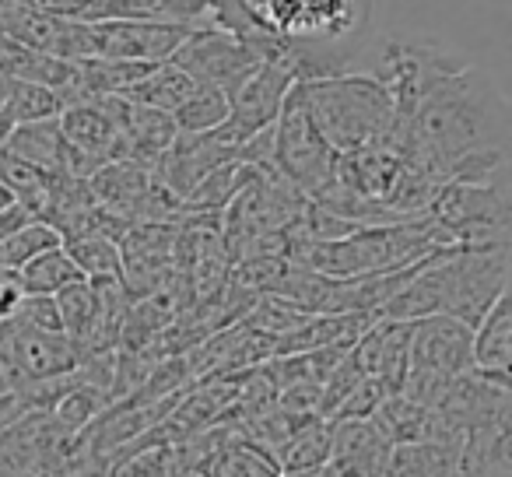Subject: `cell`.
<instances>
[{
    "label": "cell",
    "mask_w": 512,
    "mask_h": 477,
    "mask_svg": "<svg viewBox=\"0 0 512 477\" xmlns=\"http://www.w3.org/2000/svg\"><path fill=\"white\" fill-rule=\"evenodd\" d=\"M509 102L488 71L467 64L446 78L407 120L404 155L425 162L442 183L470 155L509 151Z\"/></svg>",
    "instance_id": "1"
},
{
    "label": "cell",
    "mask_w": 512,
    "mask_h": 477,
    "mask_svg": "<svg viewBox=\"0 0 512 477\" xmlns=\"http://www.w3.org/2000/svg\"><path fill=\"white\" fill-rule=\"evenodd\" d=\"M502 292H509V246H442L376 316H453L474 330Z\"/></svg>",
    "instance_id": "2"
},
{
    "label": "cell",
    "mask_w": 512,
    "mask_h": 477,
    "mask_svg": "<svg viewBox=\"0 0 512 477\" xmlns=\"http://www.w3.org/2000/svg\"><path fill=\"white\" fill-rule=\"evenodd\" d=\"M260 29L285 39L295 81L341 74L369 32V0H249Z\"/></svg>",
    "instance_id": "3"
},
{
    "label": "cell",
    "mask_w": 512,
    "mask_h": 477,
    "mask_svg": "<svg viewBox=\"0 0 512 477\" xmlns=\"http://www.w3.org/2000/svg\"><path fill=\"white\" fill-rule=\"evenodd\" d=\"M442 246H446L442 235L425 218H407L386 225H358L355 232L323 243H302L292 235L288 260L323 278H365V274L404 271Z\"/></svg>",
    "instance_id": "4"
},
{
    "label": "cell",
    "mask_w": 512,
    "mask_h": 477,
    "mask_svg": "<svg viewBox=\"0 0 512 477\" xmlns=\"http://www.w3.org/2000/svg\"><path fill=\"white\" fill-rule=\"evenodd\" d=\"M295 95L337 155H348L379 137L404 141V130L397 127V113H393V99L376 74L341 71L330 78L295 81Z\"/></svg>",
    "instance_id": "5"
},
{
    "label": "cell",
    "mask_w": 512,
    "mask_h": 477,
    "mask_svg": "<svg viewBox=\"0 0 512 477\" xmlns=\"http://www.w3.org/2000/svg\"><path fill=\"white\" fill-rule=\"evenodd\" d=\"M446 246H509V172L477 183H446L421 214Z\"/></svg>",
    "instance_id": "6"
},
{
    "label": "cell",
    "mask_w": 512,
    "mask_h": 477,
    "mask_svg": "<svg viewBox=\"0 0 512 477\" xmlns=\"http://www.w3.org/2000/svg\"><path fill=\"white\" fill-rule=\"evenodd\" d=\"M467 60L446 43L428 36H390L379 50L376 78L386 85L397 113V127L407 130V120L418 113V106L442 85L463 71Z\"/></svg>",
    "instance_id": "7"
},
{
    "label": "cell",
    "mask_w": 512,
    "mask_h": 477,
    "mask_svg": "<svg viewBox=\"0 0 512 477\" xmlns=\"http://www.w3.org/2000/svg\"><path fill=\"white\" fill-rule=\"evenodd\" d=\"M334 169L337 151L320 134V127L313 123V116L302 106L292 85L278 120H274V172L306 197H316L334 179Z\"/></svg>",
    "instance_id": "8"
},
{
    "label": "cell",
    "mask_w": 512,
    "mask_h": 477,
    "mask_svg": "<svg viewBox=\"0 0 512 477\" xmlns=\"http://www.w3.org/2000/svg\"><path fill=\"white\" fill-rule=\"evenodd\" d=\"M78 362L81 355L67 341V334L29 327L15 316L0 320V369H4L11 393L25 390L32 383H43V379L71 376Z\"/></svg>",
    "instance_id": "9"
},
{
    "label": "cell",
    "mask_w": 512,
    "mask_h": 477,
    "mask_svg": "<svg viewBox=\"0 0 512 477\" xmlns=\"http://www.w3.org/2000/svg\"><path fill=\"white\" fill-rule=\"evenodd\" d=\"M292 85H295L292 74H288L285 67L271 64V60H260L246 78L235 81V88L228 92L225 123L214 127L228 144H232L235 155H239V148L249 141V137L260 134V130L271 127V123L278 120Z\"/></svg>",
    "instance_id": "10"
},
{
    "label": "cell",
    "mask_w": 512,
    "mask_h": 477,
    "mask_svg": "<svg viewBox=\"0 0 512 477\" xmlns=\"http://www.w3.org/2000/svg\"><path fill=\"white\" fill-rule=\"evenodd\" d=\"M172 67L193 78L197 85H214L232 92L235 81H242L256 64V50L246 43L242 36L228 29H218V25H200L190 36L179 43V50L169 57Z\"/></svg>",
    "instance_id": "11"
},
{
    "label": "cell",
    "mask_w": 512,
    "mask_h": 477,
    "mask_svg": "<svg viewBox=\"0 0 512 477\" xmlns=\"http://www.w3.org/2000/svg\"><path fill=\"white\" fill-rule=\"evenodd\" d=\"M467 369H474V362H470V327H463L453 316H421V320H411L407 372L453 383Z\"/></svg>",
    "instance_id": "12"
},
{
    "label": "cell",
    "mask_w": 512,
    "mask_h": 477,
    "mask_svg": "<svg viewBox=\"0 0 512 477\" xmlns=\"http://www.w3.org/2000/svg\"><path fill=\"white\" fill-rule=\"evenodd\" d=\"M193 29L165 22H88L92 57L127 60V64H165Z\"/></svg>",
    "instance_id": "13"
},
{
    "label": "cell",
    "mask_w": 512,
    "mask_h": 477,
    "mask_svg": "<svg viewBox=\"0 0 512 477\" xmlns=\"http://www.w3.org/2000/svg\"><path fill=\"white\" fill-rule=\"evenodd\" d=\"M390 435L376 418H341L330 421V477H383L390 460Z\"/></svg>",
    "instance_id": "14"
},
{
    "label": "cell",
    "mask_w": 512,
    "mask_h": 477,
    "mask_svg": "<svg viewBox=\"0 0 512 477\" xmlns=\"http://www.w3.org/2000/svg\"><path fill=\"white\" fill-rule=\"evenodd\" d=\"M460 477H512V418L498 411L460 439Z\"/></svg>",
    "instance_id": "15"
},
{
    "label": "cell",
    "mask_w": 512,
    "mask_h": 477,
    "mask_svg": "<svg viewBox=\"0 0 512 477\" xmlns=\"http://www.w3.org/2000/svg\"><path fill=\"white\" fill-rule=\"evenodd\" d=\"M165 22V25H214L204 0H92L81 22Z\"/></svg>",
    "instance_id": "16"
},
{
    "label": "cell",
    "mask_w": 512,
    "mask_h": 477,
    "mask_svg": "<svg viewBox=\"0 0 512 477\" xmlns=\"http://www.w3.org/2000/svg\"><path fill=\"white\" fill-rule=\"evenodd\" d=\"M151 186H155L151 165L130 162V158H109L106 165H99V169L88 176V190H92L95 204L116 211L120 218H127L130 225H134L137 207L148 197Z\"/></svg>",
    "instance_id": "17"
},
{
    "label": "cell",
    "mask_w": 512,
    "mask_h": 477,
    "mask_svg": "<svg viewBox=\"0 0 512 477\" xmlns=\"http://www.w3.org/2000/svg\"><path fill=\"white\" fill-rule=\"evenodd\" d=\"M4 148L15 151L18 158L32 162L46 176H71V148H67L64 134H60L57 116L50 120H32L15 123L4 141Z\"/></svg>",
    "instance_id": "18"
},
{
    "label": "cell",
    "mask_w": 512,
    "mask_h": 477,
    "mask_svg": "<svg viewBox=\"0 0 512 477\" xmlns=\"http://www.w3.org/2000/svg\"><path fill=\"white\" fill-rule=\"evenodd\" d=\"M470 362L481 372L509 376L512 365V299L502 292L470 330Z\"/></svg>",
    "instance_id": "19"
},
{
    "label": "cell",
    "mask_w": 512,
    "mask_h": 477,
    "mask_svg": "<svg viewBox=\"0 0 512 477\" xmlns=\"http://www.w3.org/2000/svg\"><path fill=\"white\" fill-rule=\"evenodd\" d=\"M383 477H460V446L439 439L397 442Z\"/></svg>",
    "instance_id": "20"
},
{
    "label": "cell",
    "mask_w": 512,
    "mask_h": 477,
    "mask_svg": "<svg viewBox=\"0 0 512 477\" xmlns=\"http://www.w3.org/2000/svg\"><path fill=\"white\" fill-rule=\"evenodd\" d=\"M253 165L246 162H225L218 169H211L190 193L183 197V211L190 214H214V211H225L242 190L256 179Z\"/></svg>",
    "instance_id": "21"
},
{
    "label": "cell",
    "mask_w": 512,
    "mask_h": 477,
    "mask_svg": "<svg viewBox=\"0 0 512 477\" xmlns=\"http://www.w3.org/2000/svg\"><path fill=\"white\" fill-rule=\"evenodd\" d=\"M15 281H18V288H22V295H57V292H64L67 285L85 281V278H81V271L74 267V260L67 257L64 243H60V246H53V250L39 253V257H32L29 264L18 267Z\"/></svg>",
    "instance_id": "22"
},
{
    "label": "cell",
    "mask_w": 512,
    "mask_h": 477,
    "mask_svg": "<svg viewBox=\"0 0 512 477\" xmlns=\"http://www.w3.org/2000/svg\"><path fill=\"white\" fill-rule=\"evenodd\" d=\"M330 456V421L320 414H309L285 442L274 453V463L281 470H309V467H323Z\"/></svg>",
    "instance_id": "23"
},
{
    "label": "cell",
    "mask_w": 512,
    "mask_h": 477,
    "mask_svg": "<svg viewBox=\"0 0 512 477\" xmlns=\"http://www.w3.org/2000/svg\"><path fill=\"white\" fill-rule=\"evenodd\" d=\"M197 81L186 78L179 67H172L169 60L165 64H155L148 74H144L137 85H130L127 92H120L123 99L137 102V106H148V109H162V113H172L186 95L193 92Z\"/></svg>",
    "instance_id": "24"
},
{
    "label": "cell",
    "mask_w": 512,
    "mask_h": 477,
    "mask_svg": "<svg viewBox=\"0 0 512 477\" xmlns=\"http://www.w3.org/2000/svg\"><path fill=\"white\" fill-rule=\"evenodd\" d=\"M64 250L85 281H123V250L116 239L74 235V239H64Z\"/></svg>",
    "instance_id": "25"
},
{
    "label": "cell",
    "mask_w": 512,
    "mask_h": 477,
    "mask_svg": "<svg viewBox=\"0 0 512 477\" xmlns=\"http://www.w3.org/2000/svg\"><path fill=\"white\" fill-rule=\"evenodd\" d=\"M64 109L60 92L32 81H15L0 78V113L8 116L11 123H32V120H50Z\"/></svg>",
    "instance_id": "26"
},
{
    "label": "cell",
    "mask_w": 512,
    "mask_h": 477,
    "mask_svg": "<svg viewBox=\"0 0 512 477\" xmlns=\"http://www.w3.org/2000/svg\"><path fill=\"white\" fill-rule=\"evenodd\" d=\"M197 470L204 477H281V467L274 463V456L264 453V449H256L246 439L225 442Z\"/></svg>",
    "instance_id": "27"
},
{
    "label": "cell",
    "mask_w": 512,
    "mask_h": 477,
    "mask_svg": "<svg viewBox=\"0 0 512 477\" xmlns=\"http://www.w3.org/2000/svg\"><path fill=\"white\" fill-rule=\"evenodd\" d=\"M172 123L179 134H207L228 116V92L214 85H193V92L172 109Z\"/></svg>",
    "instance_id": "28"
},
{
    "label": "cell",
    "mask_w": 512,
    "mask_h": 477,
    "mask_svg": "<svg viewBox=\"0 0 512 477\" xmlns=\"http://www.w3.org/2000/svg\"><path fill=\"white\" fill-rule=\"evenodd\" d=\"M60 246V232L46 221H29L18 232L0 239V271H18L22 264H29L32 257Z\"/></svg>",
    "instance_id": "29"
},
{
    "label": "cell",
    "mask_w": 512,
    "mask_h": 477,
    "mask_svg": "<svg viewBox=\"0 0 512 477\" xmlns=\"http://www.w3.org/2000/svg\"><path fill=\"white\" fill-rule=\"evenodd\" d=\"M46 179H50L46 172H39L32 162H25V158H18L15 151H8L0 144V186H4L11 197L15 200L36 197V193H43Z\"/></svg>",
    "instance_id": "30"
},
{
    "label": "cell",
    "mask_w": 512,
    "mask_h": 477,
    "mask_svg": "<svg viewBox=\"0 0 512 477\" xmlns=\"http://www.w3.org/2000/svg\"><path fill=\"white\" fill-rule=\"evenodd\" d=\"M204 8L211 11V22L218 29H228L235 36H249V32L260 29L249 0H204Z\"/></svg>",
    "instance_id": "31"
},
{
    "label": "cell",
    "mask_w": 512,
    "mask_h": 477,
    "mask_svg": "<svg viewBox=\"0 0 512 477\" xmlns=\"http://www.w3.org/2000/svg\"><path fill=\"white\" fill-rule=\"evenodd\" d=\"M11 316L29 323V327L64 334V323H60V309H57V299H53V295H22L18 306L11 309Z\"/></svg>",
    "instance_id": "32"
},
{
    "label": "cell",
    "mask_w": 512,
    "mask_h": 477,
    "mask_svg": "<svg viewBox=\"0 0 512 477\" xmlns=\"http://www.w3.org/2000/svg\"><path fill=\"white\" fill-rule=\"evenodd\" d=\"M281 477H330V470L323 463V467H309V470H281Z\"/></svg>",
    "instance_id": "33"
},
{
    "label": "cell",
    "mask_w": 512,
    "mask_h": 477,
    "mask_svg": "<svg viewBox=\"0 0 512 477\" xmlns=\"http://www.w3.org/2000/svg\"><path fill=\"white\" fill-rule=\"evenodd\" d=\"M11 127H15V123H11V120H8V116H4V113H0V144H4V141H8V134H11Z\"/></svg>",
    "instance_id": "34"
},
{
    "label": "cell",
    "mask_w": 512,
    "mask_h": 477,
    "mask_svg": "<svg viewBox=\"0 0 512 477\" xmlns=\"http://www.w3.org/2000/svg\"><path fill=\"white\" fill-rule=\"evenodd\" d=\"M11 200H15V197H11V193H8V190H4V186H0V211H4V207H8V204H11Z\"/></svg>",
    "instance_id": "35"
},
{
    "label": "cell",
    "mask_w": 512,
    "mask_h": 477,
    "mask_svg": "<svg viewBox=\"0 0 512 477\" xmlns=\"http://www.w3.org/2000/svg\"><path fill=\"white\" fill-rule=\"evenodd\" d=\"M172 477H204L200 470H179V474H172Z\"/></svg>",
    "instance_id": "36"
}]
</instances>
